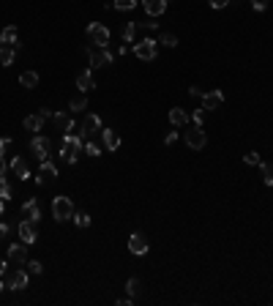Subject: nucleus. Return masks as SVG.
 Returning <instances> with one entry per match:
<instances>
[{"label": "nucleus", "instance_id": "a878e982", "mask_svg": "<svg viewBox=\"0 0 273 306\" xmlns=\"http://www.w3.org/2000/svg\"><path fill=\"white\" fill-rule=\"evenodd\" d=\"M68 109H71V112H82V109H88V96H74L71 99V104H68Z\"/></svg>", "mask_w": 273, "mask_h": 306}, {"label": "nucleus", "instance_id": "f704fd0d", "mask_svg": "<svg viewBox=\"0 0 273 306\" xmlns=\"http://www.w3.org/2000/svg\"><path fill=\"white\" fill-rule=\"evenodd\" d=\"M243 161H246V164L249 167H260V153H246V156H243Z\"/></svg>", "mask_w": 273, "mask_h": 306}, {"label": "nucleus", "instance_id": "412c9836", "mask_svg": "<svg viewBox=\"0 0 273 306\" xmlns=\"http://www.w3.org/2000/svg\"><path fill=\"white\" fill-rule=\"evenodd\" d=\"M77 88L82 90V93H90L93 88H96V82H93V71H82L77 77Z\"/></svg>", "mask_w": 273, "mask_h": 306}, {"label": "nucleus", "instance_id": "f03ea898", "mask_svg": "<svg viewBox=\"0 0 273 306\" xmlns=\"http://www.w3.org/2000/svg\"><path fill=\"white\" fill-rule=\"evenodd\" d=\"M74 213L77 211H74L71 197H55L52 200V216H55V222H68Z\"/></svg>", "mask_w": 273, "mask_h": 306}, {"label": "nucleus", "instance_id": "f3484780", "mask_svg": "<svg viewBox=\"0 0 273 306\" xmlns=\"http://www.w3.org/2000/svg\"><path fill=\"white\" fill-rule=\"evenodd\" d=\"M22 216L25 219H30V222H41V208H38V203H36V197H27V203L22 205Z\"/></svg>", "mask_w": 273, "mask_h": 306}, {"label": "nucleus", "instance_id": "c03bdc74", "mask_svg": "<svg viewBox=\"0 0 273 306\" xmlns=\"http://www.w3.org/2000/svg\"><path fill=\"white\" fill-rule=\"evenodd\" d=\"M0 276H5V260H0Z\"/></svg>", "mask_w": 273, "mask_h": 306}, {"label": "nucleus", "instance_id": "09e8293b", "mask_svg": "<svg viewBox=\"0 0 273 306\" xmlns=\"http://www.w3.org/2000/svg\"><path fill=\"white\" fill-rule=\"evenodd\" d=\"M167 3H170V0H167Z\"/></svg>", "mask_w": 273, "mask_h": 306}, {"label": "nucleus", "instance_id": "de8ad7c7", "mask_svg": "<svg viewBox=\"0 0 273 306\" xmlns=\"http://www.w3.org/2000/svg\"><path fill=\"white\" fill-rule=\"evenodd\" d=\"M0 293H3V282H0Z\"/></svg>", "mask_w": 273, "mask_h": 306}, {"label": "nucleus", "instance_id": "39448f33", "mask_svg": "<svg viewBox=\"0 0 273 306\" xmlns=\"http://www.w3.org/2000/svg\"><path fill=\"white\" fill-rule=\"evenodd\" d=\"M131 52H134L139 60H153L156 52H159V41H153V38H142V41H134Z\"/></svg>", "mask_w": 273, "mask_h": 306}, {"label": "nucleus", "instance_id": "4468645a", "mask_svg": "<svg viewBox=\"0 0 273 306\" xmlns=\"http://www.w3.org/2000/svg\"><path fill=\"white\" fill-rule=\"evenodd\" d=\"M129 252L131 255H145V252H148V238H145V233L129 235Z\"/></svg>", "mask_w": 273, "mask_h": 306}, {"label": "nucleus", "instance_id": "37998d69", "mask_svg": "<svg viewBox=\"0 0 273 306\" xmlns=\"http://www.w3.org/2000/svg\"><path fill=\"white\" fill-rule=\"evenodd\" d=\"M38 115H41V118L46 120V118H52V115H55V112H49V109H38Z\"/></svg>", "mask_w": 273, "mask_h": 306}, {"label": "nucleus", "instance_id": "bb28decb", "mask_svg": "<svg viewBox=\"0 0 273 306\" xmlns=\"http://www.w3.org/2000/svg\"><path fill=\"white\" fill-rule=\"evenodd\" d=\"M260 170H263L265 186H273V164H265V161H260Z\"/></svg>", "mask_w": 273, "mask_h": 306}, {"label": "nucleus", "instance_id": "6ab92c4d", "mask_svg": "<svg viewBox=\"0 0 273 306\" xmlns=\"http://www.w3.org/2000/svg\"><path fill=\"white\" fill-rule=\"evenodd\" d=\"M145 3V11H148V16H161L167 11V0H142Z\"/></svg>", "mask_w": 273, "mask_h": 306}, {"label": "nucleus", "instance_id": "9b49d317", "mask_svg": "<svg viewBox=\"0 0 273 306\" xmlns=\"http://www.w3.org/2000/svg\"><path fill=\"white\" fill-rule=\"evenodd\" d=\"M57 178V167L52 164V161H41V170H38L36 175V183L38 186H46V183H52Z\"/></svg>", "mask_w": 273, "mask_h": 306}, {"label": "nucleus", "instance_id": "1a4fd4ad", "mask_svg": "<svg viewBox=\"0 0 273 306\" xmlns=\"http://www.w3.org/2000/svg\"><path fill=\"white\" fill-rule=\"evenodd\" d=\"M16 230H19V241H22V244H27V246H30V244H36V238H38L36 222H30V219H22V222H19V227H16Z\"/></svg>", "mask_w": 273, "mask_h": 306}, {"label": "nucleus", "instance_id": "c756f323", "mask_svg": "<svg viewBox=\"0 0 273 306\" xmlns=\"http://www.w3.org/2000/svg\"><path fill=\"white\" fill-rule=\"evenodd\" d=\"M0 200H3V203H8V200H11V186H8L5 178H0Z\"/></svg>", "mask_w": 273, "mask_h": 306}, {"label": "nucleus", "instance_id": "f8f14e48", "mask_svg": "<svg viewBox=\"0 0 273 306\" xmlns=\"http://www.w3.org/2000/svg\"><path fill=\"white\" fill-rule=\"evenodd\" d=\"M5 285H8L11 290H25V287L30 285L27 271H14V274H8V276H5Z\"/></svg>", "mask_w": 273, "mask_h": 306}, {"label": "nucleus", "instance_id": "4be33fe9", "mask_svg": "<svg viewBox=\"0 0 273 306\" xmlns=\"http://www.w3.org/2000/svg\"><path fill=\"white\" fill-rule=\"evenodd\" d=\"M22 126H25V129L27 131H41L44 129V118H41V115H27V118L25 120H22Z\"/></svg>", "mask_w": 273, "mask_h": 306}, {"label": "nucleus", "instance_id": "5701e85b", "mask_svg": "<svg viewBox=\"0 0 273 306\" xmlns=\"http://www.w3.org/2000/svg\"><path fill=\"white\" fill-rule=\"evenodd\" d=\"M120 38H123L126 44H134V38H137V22H126V25L120 27Z\"/></svg>", "mask_w": 273, "mask_h": 306}, {"label": "nucleus", "instance_id": "2f4dec72", "mask_svg": "<svg viewBox=\"0 0 273 306\" xmlns=\"http://www.w3.org/2000/svg\"><path fill=\"white\" fill-rule=\"evenodd\" d=\"M44 271V265L38 263V260H27V274H33V276H38Z\"/></svg>", "mask_w": 273, "mask_h": 306}, {"label": "nucleus", "instance_id": "a19ab883", "mask_svg": "<svg viewBox=\"0 0 273 306\" xmlns=\"http://www.w3.org/2000/svg\"><path fill=\"white\" fill-rule=\"evenodd\" d=\"M175 140H178V131H170V134H167V140H164V142H167V145H172V142H175Z\"/></svg>", "mask_w": 273, "mask_h": 306}, {"label": "nucleus", "instance_id": "20e7f679", "mask_svg": "<svg viewBox=\"0 0 273 306\" xmlns=\"http://www.w3.org/2000/svg\"><path fill=\"white\" fill-rule=\"evenodd\" d=\"M30 153L36 156V161H49V153H52L49 137H41V134L33 137V140H30Z\"/></svg>", "mask_w": 273, "mask_h": 306}, {"label": "nucleus", "instance_id": "cd10ccee", "mask_svg": "<svg viewBox=\"0 0 273 306\" xmlns=\"http://www.w3.org/2000/svg\"><path fill=\"white\" fill-rule=\"evenodd\" d=\"M159 44H164V47H178V36H175V33H161V36H159Z\"/></svg>", "mask_w": 273, "mask_h": 306}, {"label": "nucleus", "instance_id": "49530a36", "mask_svg": "<svg viewBox=\"0 0 273 306\" xmlns=\"http://www.w3.org/2000/svg\"><path fill=\"white\" fill-rule=\"evenodd\" d=\"M0 41H3V30H0Z\"/></svg>", "mask_w": 273, "mask_h": 306}, {"label": "nucleus", "instance_id": "c9c22d12", "mask_svg": "<svg viewBox=\"0 0 273 306\" xmlns=\"http://www.w3.org/2000/svg\"><path fill=\"white\" fill-rule=\"evenodd\" d=\"M205 112L208 109L205 107H200V109H194V115H191V120H194L197 126H202V120H205Z\"/></svg>", "mask_w": 273, "mask_h": 306}, {"label": "nucleus", "instance_id": "ddd939ff", "mask_svg": "<svg viewBox=\"0 0 273 306\" xmlns=\"http://www.w3.org/2000/svg\"><path fill=\"white\" fill-rule=\"evenodd\" d=\"M101 145L107 148L109 153H115L120 148V134L115 129H101Z\"/></svg>", "mask_w": 273, "mask_h": 306}, {"label": "nucleus", "instance_id": "7c9ffc66", "mask_svg": "<svg viewBox=\"0 0 273 306\" xmlns=\"http://www.w3.org/2000/svg\"><path fill=\"white\" fill-rule=\"evenodd\" d=\"M137 5V0H115V11H131Z\"/></svg>", "mask_w": 273, "mask_h": 306}, {"label": "nucleus", "instance_id": "a211bd4d", "mask_svg": "<svg viewBox=\"0 0 273 306\" xmlns=\"http://www.w3.org/2000/svg\"><path fill=\"white\" fill-rule=\"evenodd\" d=\"M222 104H224L222 90H208V93H202V107L205 109H219Z\"/></svg>", "mask_w": 273, "mask_h": 306}, {"label": "nucleus", "instance_id": "2eb2a0df", "mask_svg": "<svg viewBox=\"0 0 273 306\" xmlns=\"http://www.w3.org/2000/svg\"><path fill=\"white\" fill-rule=\"evenodd\" d=\"M8 170L14 172V175L19 178V181H27V178H30V167H27V161L22 159V156H16V159H11Z\"/></svg>", "mask_w": 273, "mask_h": 306}, {"label": "nucleus", "instance_id": "72a5a7b5", "mask_svg": "<svg viewBox=\"0 0 273 306\" xmlns=\"http://www.w3.org/2000/svg\"><path fill=\"white\" fill-rule=\"evenodd\" d=\"M126 293H129V298H134L139 293V279H129V282H126Z\"/></svg>", "mask_w": 273, "mask_h": 306}, {"label": "nucleus", "instance_id": "6e6552de", "mask_svg": "<svg viewBox=\"0 0 273 306\" xmlns=\"http://www.w3.org/2000/svg\"><path fill=\"white\" fill-rule=\"evenodd\" d=\"M88 57H90V68H104L112 63V52H107V47L88 49Z\"/></svg>", "mask_w": 273, "mask_h": 306}, {"label": "nucleus", "instance_id": "0eeeda50", "mask_svg": "<svg viewBox=\"0 0 273 306\" xmlns=\"http://www.w3.org/2000/svg\"><path fill=\"white\" fill-rule=\"evenodd\" d=\"M88 38L96 44V47H107L109 44V30L101 25V22H90L88 25Z\"/></svg>", "mask_w": 273, "mask_h": 306}, {"label": "nucleus", "instance_id": "473e14b6", "mask_svg": "<svg viewBox=\"0 0 273 306\" xmlns=\"http://www.w3.org/2000/svg\"><path fill=\"white\" fill-rule=\"evenodd\" d=\"M156 16H148V19H142V22H137V27H142V30H156L159 27V22H153Z\"/></svg>", "mask_w": 273, "mask_h": 306}, {"label": "nucleus", "instance_id": "58836bf2", "mask_svg": "<svg viewBox=\"0 0 273 306\" xmlns=\"http://www.w3.org/2000/svg\"><path fill=\"white\" fill-rule=\"evenodd\" d=\"M230 0H211V8H227Z\"/></svg>", "mask_w": 273, "mask_h": 306}, {"label": "nucleus", "instance_id": "4c0bfd02", "mask_svg": "<svg viewBox=\"0 0 273 306\" xmlns=\"http://www.w3.org/2000/svg\"><path fill=\"white\" fill-rule=\"evenodd\" d=\"M268 3H271V0H252L254 11H265V8H268Z\"/></svg>", "mask_w": 273, "mask_h": 306}, {"label": "nucleus", "instance_id": "c85d7f7f", "mask_svg": "<svg viewBox=\"0 0 273 306\" xmlns=\"http://www.w3.org/2000/svg\"><path fill=\"white\" fill-rule=\"evenodd\" d=\"M74 224H77V227H90V216H88V213H85V211H77V213H74Z\"/></svg>", "mask_w": 273, "mask_h": 306}, {"label": "nucleus", "instance_id": "e433bc0d", "mask_svg": "<svg viewBox=\"0 0 273 306\" xmlns=\"http://www.w3.org/2000/svg\"><path fill=\"white\" fill-rule=\"evenodd\" d=\"M85 153L88 156H101V148H98L96 142H85Z\"/></svg>", "mask_w": 273, "mask_h": 306}, {"label": "nucleus", "instance_id": "9d476101", "mask_svg": "<svg viewBox=\"0 0 273 306\" xmlns=\"http://www.w3.org/2000/svg\"><path fill=\"white\" fill-rule=\"evenodd\" d=\"M52 123H55V129L63 131V134H68V131L77 129V123H74L71 112H55V115H52Z\"/></svg>", "mask_w": 273, "mask_h": 306}, {"label": "nucleus", "instance_id": "b1692460", "mask_svg": "<svg viewBox=\"0 0 273 306\" xmlns=\"http://www.w3.org/2000/svg\"><path fill=\"white\" fill-rule=\"evenodd\" d=\"M14 47H11V44H3V47H0V66H11V63H14Z\"/></svg>", "mask_w": 273, "mask_h": 306}, {"label": "nucleus", "instance_id": "a18cd8bd", "mask_svg": "<svg viewBox=\"0 0 273 306\" xmlns=\"http://www.w3.org/2000/svg\"><path fill=\"white\" fill-rule=\"evenodd\" d=\"M3 208H5V205H3V200H0V216H3Z\"/></svg>", "mask_w": 273, "mask_h": 306}, {"label": "nucleus", "instance_id": "393cba45", "mask_svg": "<svg viewBox=\"0 0 273 306\" xmlns=\"http://www.w3.org/2000/svg\"><path fill=\"white\" fill-rule=\"evenodd\" d=\"M19 85H22V88H27V90L36 88V85H38V74H36V71H25V74L19 77Z\"/></svg>", "mask_w": 273, "mask_h": 306}, {"label": "nucleus", "instance_id": "423d86ee", "mask_svg": "<svg viewBox=\"0 0 273 306\" xmlns=\"http://www.w3.org/2000/svg\"><path fill=\"white\" fill-rule=\"evenodd\" d=\"M77 134L82 137V140L85 137H93V134H101V118H98V115H85Z\"/></svg>", "mask_w": 273, "mask_h": 306}, {"label": "nucleus", "instance_id": "aec40b11", "mask_svg": "<svg viewBox=\"0 0 273 306\" xmlns=\"http://www.w3.org/2000/svg\"><path fill=\"white\" fill-rule=\"evenodd\" d=\"M189 112L186 109H181V107H175V109H170V123L172 126H189Z\"/></svg>", "mask_w": 273, "mask_h": 306}, {"label": "nucleus", "instance_id": "79ce46f5", "mask_svg": "<svg viewBox=\"0 0 273 306\" xmlns=\"http://www.w3.org/2000/svg\"><path fill=\"white\" fill-rule=\"evenodd\" d=\"M8 230H11L8 224H5V222H0V238H3V235H8Z\"/></svg>", "mask_w": 273, "mask_h": 306}, {"label": "nucleus", "instance_id": "ea45409f", "mask_svg": "<svg viewBox=\"0 0 273 306\" xmlns=\"http://www.w3.org/2000/svg\"><path fill=\"white\" fill-rule=\"evenodd\" d=\"M0 151H11V140H8V137H5V140H0Z\"/></svg>", "mask_w": 273, "mask_h": 306}, {"label": "nucleus", "instance_id": "f257e3e1", "mask_svg": "<svg viewBox=\"0 0 273 306\" xmlns=\"http://www.w3.org/2000/svg\"><path fill=\"white\" fill-rule=\"evenodd\" d=\"M85 151V142L79 134H63V148H60V159L66 161V164H77V156Z\"/></svg>", "mask_w": 273, "mask_h": 306}, {"label": "nucleus", "instance_id": "7ed1b4c3", "mask_svg": "<svg viewBox=\"0 0 273 306\" xmlns=\"http://www.w3.org/2000/svg\"><path fill=\"white\" fill-rule=\"evenodd\" d=\"M186 145H189L191 151H202V148L208 145V134L202 131V126L191 123L189 129H186Z\"/></svg>", "mask_w": 273, "mask_h": 306}, {"label": "nucleus", "instance_id": "dca6fc26", "mask_svg": "<svg viewBox=\"0 0 273 306\" xmlns=\"http://www.w3.org/2000/svg\"><path fill=\"white\" fill-rule=\"evenodd\" d=\"M8 263H27V244H11L8 246Z\"/></svg>", "mask_w": 273, "mask_h": 306}]
</instances>
